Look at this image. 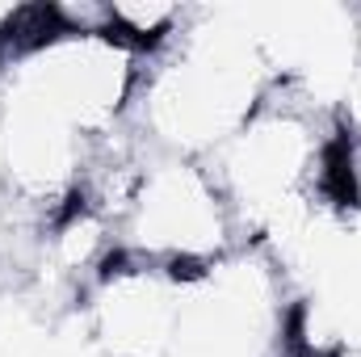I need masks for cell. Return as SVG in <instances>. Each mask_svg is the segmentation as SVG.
<instances>
[{
    "mask_svg": "<svg viewBox=\"0 0 361 357\" xmlns=\"http://www.w3.org/2000/svg\"><path fill=\"white\" fill-rule=\"evenodd\" d=\"M353 17H357V63H361V8H353Z\"/></svg>",
    "mask_w": 361,
    "mask_h": 357,
    "instance_id": "6",
    "label": "cell"
},
{
    "mask_svg": "<svg viewBox=\"0 0 361 357\" xmlns=\"http://www.w3.org/2000/svg\"><path fill=\"white\" fill-rule=\"evenodd\" d=\"M240 244V223L206 160L152 152L130 214L118 227V248L169 269L177 282H193Z\"/></svg>",
    "mask_w": 361,
    "mask_h": 357,
    "instance_id": "3",
    "label": "cell"
},
{
    "mask_svg": "<svg viewBox=\"0 0 361 357\" xmlns=\"http://www.w3.org/2000/svg\"><path fill=\"white\" fill-rule=\"evenodd\" d=\"M336 135L341 114L332 105L315 101L294 80H277L257 114L214 156H206V169L219 181L244 244H252L286 210L328 202Z\"/></svg>",
    "mask_w": 361,
    "mask_h": 357,
    "instance_id": "2",
    "label": "cell"
},
{
    "mask_svg": "<svg viewBox=\"0 0 361 357\" xmlns=\"http://www.w3.org/2000/svg\"><path fill=\"white\" fill-rule=\"evenodd\" d=\"M277 85L252 8H185L180 34L147 59L130 131L164 156H214Z\"/></svg>",
    "mask_w": 361,
    "mask_h": 357,
    "instance_id": "1",
    "label": "cell"
},
{
    "mask_svg": "<svg viewBox=\"0 0 361 357\" xmlns=\"http://www.w3.org/2000/svg\"><path fill=\"white\" fill-rule=\"evenodd\" d=\"M185 282L122 248L80 290V315L105 357H173Z\"/></svg>",
    "mask_w": 361,
    "mask_h": 357,
    "instance_id": "5",
    "label": "cell"
},
{
    "mask_svg": "<svg viewBox=\"0 0 361 357\" xmlns=\"http://www.w3.org/2000/svg\"><path fill=\"white\" fill-rule=\"evenodd\" d=\"M143 76L147 59L118 42L109 30L80 34L68 25L0 72V80H13L42 97L89 143H105L130 126Z\"/></svg>",
    "mask_w": 361,
    "mask_h": 357,
    "instance_id": "4",
    "label": "cell"
}]
</instances>
